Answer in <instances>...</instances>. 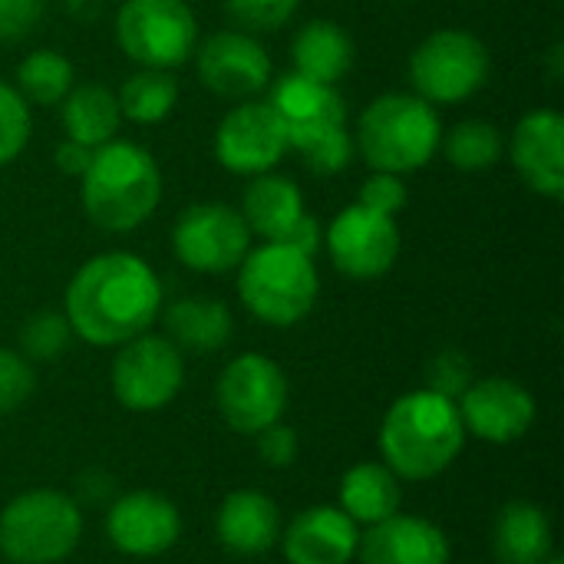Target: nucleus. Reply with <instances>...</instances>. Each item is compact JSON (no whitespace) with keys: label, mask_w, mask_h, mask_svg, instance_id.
I'll use <instances>...</instances> for the list:
<instances>
[{"label":"nucleus","mask_w":564,"mask_h":564,"mask_svg":"<svg viewBox=\"0 0 564 564\" xmlns=\"http://www.w3.org/2000/svg\"><path fill=\"white\" fill-rule=\"evenodd\" d=\"M215 400L235 433L254 436L271 423H281L288 410V377L271 357L241 354L221 370Z\"/></svg>","instance_id":"11"},{"label":"nucleus","mask_w":564,"mask_h":564,"mask_svg":"<svg viewBox=\"0 0 564 564\" xmlns=\"http://www.w3.org/2000/svg\"><path fill=\"white\" fill-rule=\"evenodd\" d=\"M172 251L195 274H228L251 251V231L238 208L225 202H198L178 215Z\"/></svg>","instance_id":"10"},{"label":"nucleus","mask_w":564,"mask_h":564,"mask_svg":"<svg viewBox=\"0 0 564 564\" xmlns=\"http://www.w3.org/2000/svg\"><path fill=\"white\" fill-rule=\"evenodd\" d=\"M440 149L446 152L449 165L459 172H486L502 162L506 135L489 119H463L449 132H443Z\"/></svg>","instance_id":"29"},{"label":"nucleus","mask_w":564,"mask_h":564,"mask_svg":"<svg viewBox=\"0 0 564 564\" xmlns=\"http://www.w3.org/2000/svg\"><path fill=\"white\" fill-rule=\"evenodd\" d=\"M403 489L400 476L387 463H360L340 479V509L357 525H377L400 512Z\"/></svg>","instance_id":"26"},{"label":"nucleus","mask_w":564,"mask_h":564,"mask_svg":"<svg viewBox=\"0 0 564 564\" xmlns=\"http://www.w3.org/2000/svg\"><path fill=\"white\" fill-rule=\"evenodd\" d=\"M79 202L96 228L112 235L135 231L162 202L159 162L149 149L126 139L93 149V159L79 175Z\"/></svg>","instance_id":"3"},{"label":"nucleus","mask_w":564,"mask_h":564,"mask_svg":"<svg viewBox=\"0 0 564 564\" xmlns=\"http://www.w3.org/2000/svg\"><path fill=\"white\" fill-rule=\"evenodd\" d=\"M109 380H112V397L129 413H155L178 397L185 383V360L169 337L145 330L119 344Z\"/></svg>","instance_id":"9"},{"label":"nucleus","mask_w":564,"mask_h":564,"mask_svg":"<svg viewBox=\"0 0 564 564\" xmlns=\"http://www.w3.org/2000/svg\"><path fill=\"white\" fill-rule=\"evenodd\" d=\"M215 159L231 175H261L274 172L278 162L291 152L288 126L268 99H245L228 109L215 129Z\"/></svg>","instance_id":"12"},{"label":"nucleus","mask_w":564,"mask_h":564,"mask_svg":"<svg viewBox=\"0 0 564 564\" xmlns=\"http://www.w3.org/2000/svg\"><path fill=\"white\" fill-rule=\"evenodd\" d=\"M473 383V364L459 350H443L426 367V390H436L449 400H459Z\"/></svg>","instance_id":"36"},{"label":"nucleus","mask_w":564,"mask_h":564,"mask_svg":"<svg viewBox=\"0 0 564 564\" xmlns=\"http://www.w3.org/2000/svg\"><path fill=\"white\" fill-rule=\"evenodd\" d=\"M274 245H288V248H294V251H301V254H307V258H314L321 248H324V228H321V221L314 218V215H301L288 231H284V238L281 241H274Z\"/></svg>","instance_id":"40"},{"label":"nucleus","mask_w":564,"mask_h":564,"mask_svg":"<svg viewBox=\"0 0 564 564\" xmlns=\"http://www.w3.org/2000/svg\"><path fill=\"white\" fill-rule=\"evenodd\" d=\"M241 218L251 231V238L261 241H281L284 231L307 212L304 195L294 185V178L278 175V172H261L251 175L245 195H241Z\"/></svg>","instance_id":"22"},{"label":"nucleus","mask_w":564,"mask_h":564,"mask_svg":"<svg viewBox=\"0 0 564 564\" xmlns=\"http://www.w3.org/2000/svg\"><path fill=\"white\" fill-rule=\"evenodd\" d=\"M456 403H459L466 433L496 446L519 443L535 426V416H539L535 397L509 377L473 380Z\"/></svg>","instance_id":"15"},{"label":"nucleus","mask_w":564,"mask_h":564,"mask_svg":"<svg viewBox=\"0 0 564 564\" xmlns=\"http://www.w3.org/2000/svg\"><path fill=\"white\" fill-rule=\"evenodd\" d=\"M291 152L301 155V162L314 172V175H337L350 165L354 159V135L347 126H334V129H317V132H304L291 139Z\"/></svg>","instance_id":"31"},{"label":"nucleus","mask_w":564,"mask_h":564,"mask_svg":"<svg viewBox=\"0 0 564 564\" xmlns=\"http://www.w3.org/2000/svg\"><path fill=\"white\" fill-rule=\"evenodd\" d=\"M89 159H93V149L83 145V142H73V139H63V142L56 145V152H53L56 169L66 172V175H73V178H79V175L86 172Z\"/></svg>","instance_id":"41"},{"label":"nucleus","mask_w":564,"mask_h":564,"mask_svg":"<svg viewBox=\"0 0 564 564\" xmlns=\"http://www.w3.org/2000/svg\"><path fill=\"white\" fill-rule=\"evenodd\" d=\"M33 387H36L33 364L23 354L0 347V416L17 413L33 397Z\"/></svg>","instance_id":"35"},{"label":"nucleus","mask_w":564,"mask_h":564,"mask_svg":"<svg viewBox=\"0 0 564 564\" xmlns=\"http://www.w3.org/2000/svg\"><path fill=\"white\" fill-rule=\"evenodd\" d=\"M59 122H63L66 139L83 142L89 149H99V145L116 139V132L122 126V109H119V99L109 86L83 83V86H73L66 93L63 109H59Z\"/></svg>","instance_id":"27"},{"label":"nucleus","mask_w":564,"mask_h":564,"mask_svg":"<svg viewBox=\"0 0 564 564\" xmlns=\"http://www.w3.org/2000/svg\"><path fill=\"white\" fill-rule=\"evenodd\" d=\"M509 155L522 182L542 195L558 202L564 195V119L555 109H532L519 119Z\"/></svg>","instance_id":"17"},{"label":"nucleus","mask_w":564,"mask_h":564,"mask_svg":"<svg viewBox=\"0 0 564 564\" xmlns=\"http://www.w3.org/2000/svg\"><path fill=\"white\" fill-rule=\"evenodd\" d=\"M162 304V281L145 258L132 251H106L73 274L63 314L73 337L93 347H119L145 334L159 321Z\"/></svg>","instance_id":"1"},{"label":"nucleus","mask_w":564,"mask_h":564,"mask_svg":"<svg viewBox=\"0 0 564 564\" xmlns=\"http://www.w3.org/2000/svg\"><path fill=\"white\" fill-rule=\"evenodd\" d=\"M459 403L436 390H413L400 397L380 423L383 463L406 482L443 476L466 446Z\"/></svg>","instance_id":"2"},{"label":"nucleus","mask_w":564,"mask_h":564,"mask_svg":"<svg viewBox=\"0 0 564 564\" xmlns=\"http://www.w3.org/2000/svg\"><path fill=\"white\" fill-rule=\"evenodd\" d=\"M235 271L245 311L268 327H294L317 304L321 278L314 258L288 245L264 241L261 248H251Z\"/></svg>","instance_id":"5"},{"label":"nucleus","mask_w":564,"mask_h":564,"mask_svg":"<svg viewBox=\"0 0 564 564\" xmlns=\"http://www.w3.org/2000/svg\"><path fill=\"white\" fill-rule=\"evenodd\" d=\"M545 564H564V562H562V558H555V555H552V558H549Z\"/></svg>","instance_id":"42"},{"label":"nucleus","mask_w":564,"mask_h":564,"mask_svg":"<svg viewBox=\"0 0 564 564\" xmlns=\"http://www.w3.org/2000/svg\"><path fill=\"white\" fill-rule=\"evenodd\" d=\"M165 337L178 350L192 354H215L231 340L235 317L231 311L215 297H178L169 307H162Z\"/></svg>","instance_id":"25"},{"label":"nucleus","mask_w":564,"mask_h":564,"mask_svg":"<svg viewBox=\"0 0 564 564\" xmlns=\"http://www.w3.org/2000/svg\"><path fill=\"white\" fill-rule=\"evenodd\" d=\"M43 17V0H0V43L23 40Z\"/></svg>","instance_id":"39"},{"label":"nucleus","mask_w":564,"mask_h":564,"mask_svg":"<svg viewBox=\"0 0 564 564\" xmlns=\"http://www.w3.org/2000/svg\"><path fill=\"white\" fill-rule=\"evenodd\" d=\"M195 69L208 93L245 102L271 86V56L245 30H218L195 46Z\"/></svg>","instance_id":"14"},{"label":"nucleus","mask_w":564,"mask_h":564,"mask_svg":"<svg viewBox=\"0 0 564 564\" xmlns=\"http://www.w3.org/2000/svg\"><path fill=\"white\" fill-rule=\"evenodd\" d=\"M354 40L334 20H311L291 40V66L294 73L337 86L354 69Z\"/></svg>","instance_id":"24"},{"label":"nucleus","mask_w":564,"mask_h":564,"mask_svg":"<svg viewBox=\"0 0 564 564\" xmlns=\"http://www.w3.org/2000/svg\"><path fill=\"white\" fill-rule=\"evenodd\" d=\"M301 0H225V13L228 20L258 36V33H274L281 26H288L297 13Z\"/></svg>","instance_id":"34"},{"label":"nucleus","mask_w":564,"mask_h":564,"mask_svg":"<svg viewBox=\"0 0 564 564\" xmlns=\"http://www.w3.org/2000/svg\"><path fill=\"white\" fill-rule=\"evenodd\" d=\"M13 89L26 99V106H59L73 89V63L50 46L33 50L17 66Z\"/></svg>","instance_id":"30"},{"label":"nucleus","mask_w":564,"mask_h":564,"mask_svg":"<svg viewBox=\"0 0 564 564\" xmlns=\"http://www.w3.org/2000/svg\"><path fill=\"white\" fill-rule=\"evenodd\" d=\"M364 564H449L453 549L440 525L420 516H390L360 535Z\"/></svg>","instance_id":"19"},{"label":"nucleus","mask_w":564,"mask_h":564,"mask_svg":"<svg viewBox=\"0 0 564 564\" xmlns=\"http://www.w3.org/2000/svg\"><path fill=\"white\" fill-rule=\"evenodd\" d=\"M330 264L350 278V281H377L383 278L403 248L400 225L393 215L364 208V205H347L327 228L324 235Z\"/></svg>","instance_id":"13"},{"label":"nucleus","mask_w":564,"mask_h":564,"mask_svg":"<svg viewBox=\"0 0 564 564\" xmlns=\"http://www.w3.org/2000/svg\"><path fill=\"white\" fill-rule=\"evenodd\" d=\"M106 535L116 552L132 558H155L165 555L182 535L178 509L149 489L119 496L106 512Z\"/></svg>","instance_id":"16"},{"label":"nucleus","mask_w":564,"mask_h":564,"mask_svg":"<svg viewBox=\"0 0 564 564\" xmlns=\"http://www.w3.org/2000/svg\"><path fill=\"white\" fill-rule=\"evenodd\" d=\"M116 99H119L122 119H129L135 126H159L175 112L178 83H175L172 69H145V66H139L132 76H126Z\"/></svg>","instance_id":"28"},{"label":"nucleus","mask_w":564,"mask_h":564,"mask_svg":"<svg viewBox=\"0 0 564 564\" xmlns=\"http://www.w3.org/2000/svg\"><path fill=\"white\" fill-rule=\"evenodd\" d=\"M254 436H258V456H261L264 466H271V469H288V466L297 459L301 443H297V433H294L291 426L271 423L268 430H261V433H254Z\"/></svg>","instance_id":"38"},{"label":"nucleus","mask_w":564,"mask_h":564,"mask_svg":"<svg viewBox=\"0 0 564 564\" xmlns=\"http://www.w3.org/2000/svg\"><path fill=\"white\" fill-rule=\"evenodd\" d=\"M215 535L231 555H241V558L264 555L281 539V509L264 492L238 489L225 496V502L218 506Z\"/></svg>","instance_id":"20"},{"label":"nucleus","mask_w":564,"mask_h":564,"mask_svg":"<svg viewBox=\"0 0 564 564\" xmlns=\"http://www.w3.org/2000/svg\"><path fill=\"white\" fill-rule=\"evenodd\" d=\"M555 549L552 519L535 502L502 506L492 532V552L499 564H545Z\"/></svg>","instance_id":"23"},{"label":"nucleus","mask_w":564,"mask_h":564,"mask_svg":"<svg viewBox=\"0 0 564 564\" xmlns=\"http://www.w3.org/2000/svg\"><path fill=\"white\" fill-rule=\"evenodd\" d=\"M492 73L489 46L459 26L430 33L410 56V83L430 106H459L473 99Z\"/></svg>","instance_id":"7"},{"label":"nucleus","mask_w":564,"mask_h":564,"mask_svg":"<svg viewBox=\"0 0 564 564\" xmlns=\"http://www.w3.org/2000/svg\"><path fill=\"white\" fill-rule=\"evenodd\" d=\"M288 564H350L360 549V525L340 506H311L281 539Z\"/></svg>","instance_id":"18"},{"label":"nucleus","mask_w":564,"mask_h":564,"mask_svg":"<svg viewBox=\"0 0 564 564\" xmlns=\"http://www.w3.org/2000/svg\"><path fill=\"white\" fill-rule=\"evenodd\" d=\"M33 132V116L26 99L0 79V169L20 159Z\"/></svg>","instance_id":"33"},{"label":"nucleus","mask_w":564,"mask_h":564,"mask_svg":"<svg viewBox=\"0 0 564 564\" xmlns=\"http://www.w3.org/2000/svg\"><path fill=\"white\" fill-rule=\"evenodd\" d=\"M443 122L436 106L416 93H383L357 119L354 149L373 172L410 175L440 152Z\"/></svg>","instance_id":"4"},{"label":"nucleus","mask_w":564,"mask_h":564,"mask_svg":"<svg viewBox=\"0 0 564 564\" xmlns=\"http://www.w3.org/2000/svg\"><path fill=\"white\" fill-rule=\"evenodd\" d=\"M406 202H410V192H406L403 175H390V172H370V178L360 185V198H357V205L393 215V218L406 208Z\"/></svg>","instance_id":"37"},{"label":"nucleus","mask_w":564,"mask_h":564,"mask_svg":"<svg viewBox=\"0 0 564 564\" xmlns=\"http://www.w3.org/2000/svg\"><path fill=\"white\" fill-rule=\"evenodd\" d=\"M83 539L79 506L56 489L17 496L0 512V555L13 564H56L69 558Z\"/></svg>","instance_id":"6"},{"label":"nucleus","mask_w":564,"mask_h":564,"mask_svg":"<svg viewBox=\"0 0 564 564\" xmlns=\"http://www.w3.org/2000/svg\"><path fill=\"white\" fill-rule=\"evenodd\" d=\"M268 102L278 109V116L288 126V145L294 135L347 126V102L337 93V86L307 79L294 69L274 79Z\"/></svg>","instance_id":"21"},{"label":"nucleus","mask_w":564,"mask_h":564,"mask_svg":"<svg viewBox=\"0 0 564 564\" xmlns=\"http://www.w3.org/2000/svg\"><path fill=\"white\" fill-rule=\"evenodd\" d=\"M116 43L135 66L175 69L198 46V20L185 0H122Z\"/></svg>","instance_id":"8"},{"label":"nucleus","mask_w":564,"mask_h":564,"mask_svg":"<svg viewBox=\"0 0 564 564\" xmlns=\"http://www.w3.org/2000/svg\"><path fill=\"white\" fill-rule=\"evenodd\" d=\"M73 340V327L63 311H36L20 327V350L30 364H50L66 354Z\"/></svg>","instance_id":"32"}]
</instances>
